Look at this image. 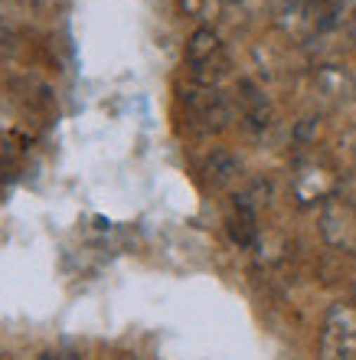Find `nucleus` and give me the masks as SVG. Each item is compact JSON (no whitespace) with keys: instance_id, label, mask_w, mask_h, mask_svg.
<instances>
[{"instance_id":"nucleus-1","label":"nucleus","mask_w":356,"mask_h":360,"mask_svg":"<svg viewBox=\"0 0 356 360\" xmlns=\"http://www.w3.org/2000/svg\"><path fill=\"white\" fill-rule=\"evenodd\" d=\"M320 360H356V304L340 302L324 318Z\"/></svg>"},{"instance_id":"nucleus-2","label":"nucleus","mask_w":356,"mask_h":360,"mask_svg":"<svg viewBox=\"0 0 356 360\" xmlns=\"http://www.w3.org/2000/svg\"><path fill=\"white\" fill-rule=\"evenodd\" d=\"M187 63H190V72H193V82L203 89H213L219 79L225 76L229 69V59L223 53V43L216 37L213 30H197L187 43Z\"/></svg>"},{"instance_id":"nucleus-3","label":"nucleus","mask_w":356,"mask_h":360,"mask_svg":"<svg viewBox=\"0 0 356 360\" xmlns=\"http://www.w3.org/2000/svg\"><path fill=\"white\" fill-rule=\"evenodd\" d=\"M187 102H190V112H193V118H197V122H203V128H206V131H213V128H223L225 118H229L223 95L216 92V89H199V92L190 95Z\"/></svg>"},{"instance_id":"nucleus-4","label":"nucleus","mask_w":356,"mask_h":360,"mask_svg":"<svg viewBox=\"0 0 356 360\" xmlns=\"http://www.w3.org/2000/svg\"><path fill=\"white\" fill-rule=\"evenodd\" d=\"M242 105H245V118L255 124V128H265L268 124V102L265 95L252 86V82H242Z\"/></svg>"},{"instance_id":"nucleus-5","label":"nucleus","mask_w":356,"mask_h":360,"mask_svg":"<svg viewBox=\"0 0 356 360\" xmlns=\"http://www.w3.org/2000/svg\"><path fill=\"white\" fill-rule=\"evenodd\" d=\"M229 233H232V239L239 243V246H252V239H255V217H252V210L245 207V203H239V207H235V213L229 217Z\"/></svg>"},{"instance_id":"nucleus-6","label":"nucleus","mask_w":356,"mask_h":360,"mask_svg":"<svg viewBox=\"0 0 356 360\" xmlns=\"http://www.w3.org/2000/svg\"><path fill=\"white\" fill-rule=\"evenodd\" d=\"M203 171L209 174V180H213V184H225V180L235 174V161L225 151H216L213 158L206 161V167H203Z\"/></svg>"},{"instance_id":"nucleus-7","label":"nucleus","mask_w":356,"mask_h":360,"mask_svg":"<svg viewBox=\"0 0 356 360\" xmlns=\"http://www.w3.org/2000/svg\"><path fill=\"white\" fill-rule=\"evenodd\" d=\"M39 360H79V354H72V351H46Z\"/></svg>"},{"instance_id":"nucleus-8","label":"nucleus","mask_w":356,"mask_h":360,"mask_svg":"<svg viewBox=\"0 0 356 360\" xmlns=\"http://www.w3.org/2000/svg\"><path fill=\"white\" fill-rule=\"evenodd\" d=\"M7 43H10V30H7V23L0 20V49H7Z\"/></svg>"}]
</instances>
